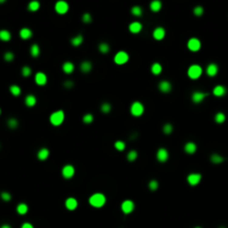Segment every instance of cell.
I'll return each mask as SVG.
<instances>
[{"instance_id":"6da1fadb","label":"cell","mask_w":228,"mask_h":228,"mask_svg":"<svg viewBox=\"0 0 228 228\" xmlns=\"http://www.w3.org/2000/svg\"><path fill=\"white\" fill-rule=\"evenodd\" d=\"M107 201V198L104 194L101 193H96V194H92L89 197V205L92 206L95 208H101L104 207L105 204Z\"/></svg>"},{"instance_id":"7a4b0ae2","label":"cell","mask_w":228,"mask_h":228,"mask_svg":"<svg viewBox=\"0 0 228 228\" xmlns=\"http://www.w3.org/2000/svg\"><path fill=\"white\" fill-rule=\"evenodd\" d=\"M64 120H65V112L62 110L55 111V112H52V114L50 115V117H49L50 124L52 125V126H56V127L60 126V125L64 122Z\"/></svg>"},{"instance_id":"3957f363","label":"cell","mask_w":228,"mask_h":228,"mask_svg":"<svg viewBox=\"0 0 228 228\" xmlns=\"http://www.w3.org/2000/svg\"><path fill=\"white\" fill-rule=\"evenodd\" d=\"M144 111H145V107L140 101H135V102L131 104L130 114L132 115L134 117H140L141 115L144 114Z\"/></svg>"},{"instance_id":"277c9868","label":"cell","mask_w":228,"mask_h":228,"mask_svg":"<svg viewBox=\"0 0 228 228\" xmlns=\"http://www.w3.org/2000/svg\"><path fill=\"white\" fill-rule=\"evenodd\" d=\"M187 74L190 79H198L203 74V68L199 65H191L190 67L188 68Z\"/></svg>"},{"instance_id":"5b68a950","label":"cell","mask_w":228,"mask_h":228,"mask_svg":"<svg viewBox=\"0 0 228 228\" xmlns=\"http://www.w3.org/2000/svg\"><path fill=\"white\" fill-rule=\"evenodd\" d=\"M129 60V55L126 52V51H118L117 54L115 55L114 57V61L116 65H119V66H121V65H125L127 61Z\"/></svg>"},{"instance_id":"8992f818","label":"cell","mask_w":228,"mask_h":228,"mask_svg":"<svg viewBox=\"0 0 228 228\" xmlns=\"http://www.w3.org/2000/svg\"><path fill=\"white\" fill-rule=\"evenodd\" d=\"M55 10H56V12L59 15L67 14L68 10H69V5H68L66 1H62V0L57 1L56 5H55Z\"/></svg>"},{"instance_id":"52a82bcc","label":"cell","mask_w":228,"mask_h":228,"mask_svg":"<svg viewBox=\"0 0 228 228\" xmlns=\"http://www.w3.org/2000/svg\"><path fill=\"white\" fill-rule=\"evenodd\" d=\"M135 209V203L132 200H124L121 203V211L124 213L125 215H129L130 213H132Z\"/></svg>"},{"instance_id":"ba28073f","label":"cell","mask_w":228,"mask_h":228,"mask_svg":"<svg viewBox=\"0 0 228 228\" xmlns=\"http://www.w3.org/2000/svg\"><path fill=\"white\" fill-rule=\"evenodd\" d=\"M61 175L65 179H70L75 175V167L72 165H66L61 169Z\"/></svg>"},{"instance_id":"9c48e42d","label":"cell","mask_w":228,"mask_h":228,"mask_svg":"<svg viewBox=\"0 0 228 228\" xmlns=\"http://www.w3.org/2000/svg\"><path fill=\"white\" fill-rule=\"evenodd\" d=\"M187 47L190 51L196 52V51H198L199 49H200L201 42H200V40H199V39H197V38H190V39L188 40V42H187Z\"/></svg>"},{"instance_id":"30bf717a","label":"cell","mask_w":228,"mask_h":228,"mask_svg":"<svg viewBox=\"0 0 228 228\" xmlns=\"http://www.w3.org/2000/svg\"><path fill=\"white\" fill-rule=\"evenodd\" d=\"M156 158L159 163H166L169 158V153L166 148H159L156 154Z\"/></svg>"},{"instance_id":"8fae6325","label":"cell","mask_w":228,"mask_h":228,"mask_svg":"<svg viewBox=\"0 0 228 228\" xmlns=\"http://www.w3.org/2000/svg\"><path fill=\"white\" fill-rule=\"evenodd\" d=\"M201 180V175L199 173H193L187 176V181L190 186H197Z\"/></svg>"},{"instance_id":"7c38bea8","label":"cell","mask_w":228,"mask_h":228,"mask_svg":"<svg viewBox=\"0 0 228 228\" xmlns=\"http://www.w3.org/2000/svg\"><path fill=\"white\" fill-rule=\"evenodd\" d=\"M208 96L207 92H203V91H194L191 95V100L195 104H200L201 101H204V99Z\"/></svg>"},{"instance_id":"4fadbf2b","label":"cell","mask_w":228,"mask_h":228,"mask_svg":"<svg viewBox=\"0 0 228 228\" xmlns=\"http://www.w3.org/2000/svg\"><path fill=\"white\" fill-rule=\"evenodd\" d=\"M47 75L45 74V72H41V71H39V72H37L36 74V76H35V81H36V84L38 85V86H44V85L47 84Z\"/></svg>"},{"instance_id":"5bb4252c","label":"cell","mask_w":228,"mask_h":228,"mask_svg":"<svg viewBox=\"0 0 228 228\" xmlns=\"http://www.w3.org/2000/svg\"><path fill=\"white\" fill-rule=\"evenodd\" d=\"M165 36H166V30L163 27H157L153 31V37L156 40H163L165 38Z\"/></svg>"},{"instance_id":"9a60e30c","label":"cell","mask_w":228,"mask_h":228,"mask_svg":"<svg viewBox=\"0 0 228 228\" xmlns=\"http://www.w3.org/2000/svg\"><path fill=\"white\" fill-rule=\"evenodd\" d=\"M158 89H159L161 92L167 94V92H169V91L173 89V86H171V84L168 80H161L160 82L158 84Z\"/></svg>"},{"instance_id":"2e32d148","label":"cell","mask_w":228,"mask_h":228,"mask_svg":"<svg viewBox=\"0 0 228 228\" xmlns=\"http://www.w3.org/2000/svg\"><path fill=\"white\" fill-rule=\"evenodd\" d=\"M65 206H66V208H67L68 210H75L76 208H77L78 206V201L76 198L74 197H69L66 199V201H65Z\"/></svg>"},{"instance_id":"e0dca14e","label":"cell","mask_w":228,"mask_h":228,"mask_svg":"<svg viewBox=\"0 0 228 228\" xmlns=\"http://www.w3.org/2000/svg\"><path fill=\"white\" fill-rule=\"evenodd\" d=\"M206 74L209 77H215L218 74V66L216 64H214V62L209 64L207 66V68H206Z\"/></svg>"},{"instance_id":"ac0fdd59","label":"cell","mask_w":228,"mask_h":228,"mask_svg":"<svg viewBox=\"0 0 228 228\" xmlns=\"http://www.w3.org/2000/svg\"><path fill=\"white\" fill-rule=\"evenodd\" d=\"M184 150L186 154L188 155H193L197 151V145L193 142V141H188L187 144L184 146Z\"/></svg>"},{"instance_id":"d6986e66","label":"cell","mask_w":228,"mask_h":228,"mask_svg":"<svg viewBox=\"0 0 228 228\" xmlns=\"http://www.w3.org/2000/svg\"><path fill=\"white\" fill-rule=\"evenodd\" d=\"M226 92H227V89L224 86H221V85H217L213 89V95L216 96V97H224L225 95H226Z\"/></svg>"},{"instance_id":"ffe728a7","label":"cell","mask_w":228,"mask_h":228,"mask_svg":"<svg viewBox=\"0 0 228 228\" xmlns=\"http://www.w3.org/2000/svg\"><path fill=\"white\" fill-rule=\"evenodd\" d=\"M142 29V25L139 21H134L129 25V31L131 34H139Z\"/></svg>"},{"instance_id":"44dd1931","label":"cell","mask_w":228,"mask_h":228,"mask_svg":"<svg viewBox=\"0 0 228 228\" xmlns=\"http://www.w3.org/2000/svg\"><path fill=\"white\" fill-rule=\"evenodd\" d=\"M19 36H20L21 39L28 40V39H30V38L32 37V31H31V29H29V28L25 27V28H22V29H20Z\"/></svg>"},{"instance_id":"7402d4cb","label":"cell","mask_w":228,"mask_h":228,"mask_svg":"<svg viewBox=\"0 0 228 228\" xmlns=\"http://www.w3.org/2000/svg\"><path fill=\"white\" fill-rule=\"evenodd\" d=\"M25 104H26V106L27 107H34L35 105L37 104V98H36V96L35 95H27L26 96V98H25Z\"/></svg>"},{"instance_id":"603a6c76","label":"cell","mask_w":228,"mask_h":228,"mask_svg":"<svg viewBox=\"0 0 228 228\" xmlns=\"http://www.w3.org/2000/svg\"><path fill=\"white\" fill-rule=\"evenodd\" d=\"M62 70H64L65 74H67V75L72 74L75 71V65L72 64L71 61H66V62H64V65H62Z\"/></svg>"},{"instance_id":"cb8c5ba5","label":"cell","mask_w":228,"mask_h":228,"mask_svg":"<svg viewBox=\"0 0 228 228\" xmlns=\"http://www.w3.org/2000/svg\"><path fill=\"white\" fill-rule=\"evenodd\" d=\"M91 69H92V64H91L89 60H85L80 64V70L82 71L84 74L90 72Z\"/></svg>"},{"instance_id":"d4e9b609","label":"cell","mask_w":228,"mask_h":228,"mask_svg":"<svg viewBox=\"0 0 228 228\" xmlns=\"http://www.w3.org/2000/svg\"><path fill=\"white\" fill-rule=\"evenodd\" d=\"M149 7H150V10L153 11V12H159V11L161 10L163 4H161V1H159V0H154V1L150 2Z\"/></svg>"},{"instance_id":"484cf974","label":"cell","mask_w":228,"mask_h":228,"mask_svg":"<svg viewBox=\"0 0 228 228\" xmlns=\"http://www.w3.org/2000/svg\"><path fill=\"white\" fill-rule=\"evenodd\" d=\"M82 42H84V37H82V35H77V36H75V37H72L70 39V44L72 45L74 47H79Z\"/></svg>"},{"instance_id":"4316f807","label":"cell","mask_w":228,"mask_h":228,"mask_svg":"<svg viewBox=\"0 0 228 228\" xmlns=\"http://www.w3.org/2000/svg\"><path fill=\"white\" fill-rule=\"evenodd\" d=\"M37 157H38V159L41 161L46 160V159L49 157V150H48L47 148H41L40 150L38 151Z\"/></svg>"},{"instance_id":"83f0119b","label":"cell","mask_w":228,"mask_h":228,"mask_svg":"<svg viewBox=\"0 0 228 228\" xmlns=\"http://www.w3.org/2000/svg\"><path fill=\"white\" fill-rule=\"evenodd\" d=\"M150 70H151V72H153V75L158 76V75H160L161 71H163V66H161L159 62H154V64L151 65Z\"/></svg>"},{"instance_id":"f1b7e54d","label":"cell","mask_w":228,"mask_h":228,"mask_svg":"<svg viewBox=\"0 0 228 228\" xmlns=\"http://www.w3.org/2000/svg\"><path fill=\"white\" fill-rule=\"evenodd\" d=\"M28 205L25 204V203H20V204H18L17 208H16V210H17V213L19 215H26L28 213Z\"/></svg>"},{"instance_id":"f546056e","label":"cell","mask_w":228,"mask_h":228,"mask_svg":"<svg viewBox=\"0 0 228 228\" xmlns=\"http://www.w3.org/2000/svg\"><path fill=\"white\" fill-rule=\"evenodd\" d=\"M11 39V34L9 30L1 29L0 30V40L1 41H9Z\"/></svg>"},{"instance_id":"4dcf8cb0","label":"cell","mask_w":228,"mask_h":228,"mask_svg":"<svg viewBox=\"0 0 228 228\" xmlns=\"http://www.w3.org/2000/svg\"><path fill=\"white\" fill-rule=\"evenodd\" d=\"M9 90H10V94L15 97H18L21 95V88L18 85H11L9 87Z\"/></svg>"},{"instance_id":"1f68e13d","label":"cell","mask_w":228,"mask_h":228,"mask_svg":"<svg viewBox=\"0 0 228 228\" xmlns=\"http://www.w3.org/2000/svg\"><path fill=\"white\" fill-rule=\"evenodd\" d=\"M39 8H40V2H39V1H36V0L29 2V5H28V10L32 11V12L38 11L39 10Z\"/></svg>"},{"instance_id":"d6a6232c","label":"cell","mask_w":228,"mask_h":228,"mask_svg":"<svg viewBox=\"0 0 228 228\" xmlns=\"http://www.w3.org/2000/svg\"><path fill=\"white\" fill-rule=\"evenodd\" d=\"M98 49H99L101 54H108L110 51V46L107 42H100L99 46H98Z\"/></svg>"},{"instance_id":"836d02e7","label":"cell","mask_w":228,"mask_h":228,"mask_svg":"<svg viewBox=\"0 0 228 228\" xmlns=\"http://www.w3.org/2000/svg\"><path fill=\"white\" fill-rule=\"evenodd\" d=\"M210 161L213 164H221L224 161V157L218 154H213L210 156Z\"/></svg>"},{"instance_id":"e575fe53","label":"cell","mask_w":228,"mask_h":228,"mask_svg":"<svg viewBox=\"0 0 228 228\" xmlns=\"http://www.w3.org/2000/svg\"><path fill=\"white\" fill-rule=\"evenodd\" d=\"M30 54L32 57H35V58L38 57V56L40 55V47H39L37 44H34L30 47Z\"/></svg>"},{"instance_id":"d590c367","label":"cell","mask_w":228,"mask_h":228,"mask_svg":"<svg viewBox=\"0 0 228 228\" xmlns=\"http://www.w3.org/2000/svg\"><path fill=\"white\" fill-rule=\"evenodd\" d=\"M18 125H19V121L16 118H9L7 120V126L10 129H16L18 127Z\"/></svg>"},{"instance_id":"8d00e7d4","label":"cell","mask_w":228,"mask_h":228,"mask_svg":"<svg viewBox=\"0 0 228 228\" xmlns=\"http://www.w3.org/2000/svg\"><path fill=\"white\" fill-rule=\"evenodd\" d=\"M225 120H226V116H225L224 112H217L215 115V121L217 124H223V122H225Z\"/></svg>"},{"instance_id":"74e56055","label":"cell","mask_w":228,"mask_h":228,"mask_svg":"<svg viewBox=\"0 0 228 228\" xmlns=\"http://www.w3.org/2000/svg\"><path fill=\"white\" fill-rule=\"evenodd\" d=\"M137 157H138L137 151H136V150H130L127 155V160L130 161V163H132V161H135L136 159H137Z\"/></svg>"},{"instance_id":"f35d334b","label":"cell","mask_w":228,"mask_h":228,"mask_svg":"<svg viewBox=\"0 0 228 228\" xmlns=\"http://www.w3.org/2000/svg\"><path fill=\"white\" fill-rule=\"evenodd\" d=\"M131 14L134 15L135 17H140L142 15V9L139 6H135V7L131 8Z\"/></svg>"},{"instance_id":"ab89813d","label":"cell","mask_w":228,"mask_h":228,"mask_svg":"<svg viewBox=\"0 0 228 228\" xmlns=\"http://www.w3.org/2000/svg\"><path fill=\"white\" fill-rule=\"evenodd\" d=\"M31 74H32V70H31V68L29 66H24L21 68V75L24 77H29Z\"/></svg>"},{"instance_id":"60d3db41","label":"cell","mask_w":228,"mask_h":228,"mask_svg":"<svg viewBox=\"0 0 228 228\" xmlns=\"http://www.w3.org/2000/svg\"><path fill=\"white\" fill-rule=\"evenodd\" d=\"M148 187H149V189L153 191L157 190L158 187H159V183H158L156 179H153V180H150L149 183H148Z\"/></svg>"},{"instance_id":"b9f144b4","label":"cell","mask_w":228,"mask_h":228,"mask_svg":"<svg viewBox=\"0 0 228 228\" xmlns=\"http://www.w3.org/2000/svg\"><path fill=\"white\" fill-rule=\"evenodd\" d=\"M174 130V127L171 124H165L164 127H163V131H164L165 135H170Z\"/></svg>"},{"instance_id":"7bdbcfd3","label":"cell","mask_w":228,"mask_h":228,"mask_svg":"<svg viewBox=\"0 0 228 228\" xmlns=\"http://www.w3.org/2000/svg\"><path fill=\"white\" fill-rule=\"evenodd\" d=\"M4 59L7 61V62H11V61L15 59V54L12 51H7V52H5V55H4Z\"/></svg>"},{"instance_id":"ee69618b","label":"cell","mask_w":228,"mask_h":228,"mask_svg":"<svg viewBox=\"0 0 228 228\" xmlns=\"http://www.w3.org/2000/svg\"><path fill=\"white\" fill-rule=\"evenodd\" d=\"M82 121H84L86 125H90L92 121H94V116H92V114H86L82 117Z\"/></svg>"},{"instance_id":"f6af8a7d","label":"cell","mask_w":228,"mask_h":228,"mask_svg":"<svg viewBox=\"0 0 228 228\" xmlns=\"http://www.w3.org/2000/svg\"><path fill=\"white\" fill-rule=\"evenodd\" d=\"M115 148H116L118 151H124L125 148H126V144H125L124 141L117 140L116 142H115Z\"/></svg>"},{"instance_id":"bcb514c9","label":"cell","mask_w":228,"mask_h":228,"mask_svg":"<svg viewBox=\"0 0 228 228\" xmlns=\"http://www.w3.org/2000/svg\"><path fill=\"white\" fill-rule=\"evenodd\" d=\"M0 198L4 201H10L12 197H11L10 193H8V191H1V193H0Z\"/></svg>"},{"instance_id":"7dc6e473","label":"cell","mask_w":228,"mask_h":228,"mask_svg":"<svg viewBox=\"0 0 228 228\" xmlns=\"http://www.w3.org/2000/svg\"><path fill=\"white\" fill-rule=\"evenodd\" d=\"M100 109L104 114H108V112H110L111 111V105L109 104V102H104V104L101 105Z\"/></svg>"},{"instance_id":"c3c4849f","label":"cell","mask_w":228,"mask_h":228,"mask_svg":"<svg viewBox=\"0 0 228 228\" xmlns=\"http://www.w3.org/2000/svg\"><path fill=\"white\" fill-rule=\"evenodd\" d=\"M204 14V8L200 7V6H197V7L194 8V15L197 16V17H200L201 15Z\"/></svg>"},{"instance_id":"681fc988","label":"cell","mask_w":228,"mask_h":228,"mask_svg":"<svg viewBox=\"0 0 228 228\" xmlns=\"http://www.w3.org/2000/svg\"><path fill=\"white\" fill-rule=\"evenodd\" d=\"M82 21H84L85 24H89V22H91V21H92L91 15H90V14H88V12L84 14V16H82Z\"/></svg>"},{"instance_id":"f907efd6","label":"cell","mask_w":228,"mask_h":228,"mask_svg":"<svg viewBox=\"0 0 228 228\" xmlns=\"http://www.w3.org/2000/svg\"><path fill=\"white\" fill-rule=\"evenodd\" d=\"M64 86L65 88H67V89H71V88L74 87L75 84H74V81H71V80H66L64 82Z\"/></svg>"},{"instance_id":"816d5d0a","label":"cell","mask_w":228,"mask_h":228,"mask_svg":"<svg viewBox=\"0 0 228 228\" xmlns=\"http://www.w3.org/2000/svg\"><path fill=\"white\" fill-rule=\"evenodd\" d=\"M21 228H34V226L30 223H24V224L21 225Z\"/></svg>"},{"instance_id":"f5cc1de1","label":"cell","mask_w":228,"mask_h":228,"mask_svg":"<svg viewBox=\"0 0 228 228\" xmlns=\"http://www.w3.org/2000/svg\"><path fill=\"white\" fill-rule=\"evenodd\" d=\"M0 228H12L10 226V225H8V224H4V225H1L0 226Z\"/></svg>"},{"instance_id":"db71d44e","label":"cell","mask_w":228,"mask_h":228,"mask_svg":"<svg viewBox=\"0 0 228 228\" xmlns=\"http://www.w3.org/2000/svg\"><path fill=\"white\" fill-rule=\"evenodd\" d=\"M5 2V0H0V4H4Z\"/></svg>"},{"instance_id":"11a10c76","label":"cell","mask_w":228,"mask_h":228,"mask_svg":"<svg viewBox=\"0 0 228 228\" xmlns=\"http://www.w3.org/2000/svg\"><path fill=\"white\" fill-rule=\"evenodd\" d=\"M0 115H1V109H0Z\"/></svg>"},{"instance_id":"9f6ffc18","label":"cell","mask_w":228,"mask_h":228,"mask_svg":"<svg viewBox=\"0 0 228 228\" xmlns=\"http://www.w3.org/2000/svg\"><path fill=\"white\" fill-rule=\"evenodd\" d=\"M219 228H226V227H219Z\"/></svg>"},{"instance_id":"6f0895ef","label":"cell","mask_w":228,"mask_h":228,"mask_svg":"<svg viewBox=\"0 0 228 228\" xmlns=\"http://www.w3.org/2000/svg\"><path fill=\"white\" fill-rule=\"evenodd\" d=\"M195 228H201V227H195Z\"/></svg>"}]
</instances>
